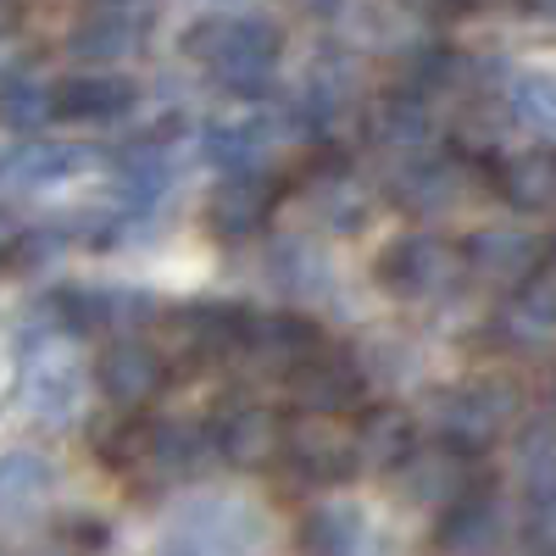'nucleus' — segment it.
<instances>
[{"instance_id":"obj_12","label":"nucleus","mask_w":556,"mask_h":556,"mask_svg":"<svg viewBox=\"0 0 556 556\" xmlns=\"http://www.w3.org/2000/svg\"><path fill=\"white\" fill-rule=\"evenodd\" d=\"M139 101V89L123 73H73L62 84H51V117L62 123H117L128 117Z\"/></svg>"},{"instance_id":"obj_6","label":"nucleus","mask_w":556,"mask_h":556,"mask_svg":"<svg viewBox=\"0 0 556 556\" xmlns=\"http://www.w3.org/2000/svg\"><path fill=\"white\" fill-rule=\"evenodd\" d=\"M96 379H101V390L117 412H146L167 390V356H162V345L139 340V334H117L101 351Z\"/></svg>"},{"instance_id":"obj_15","label":"nucleus","mask_w":556,"mask_h":556,"mask_svg":"<svg viewBox=\"0 0 556 556\" xmlns=\"http://www.w3.org/2000/svg\"><path fill=\"white\" fill-rule=\"evenodd\" d=\"M440 529H434V545L440 551H490L501 540V501L473 484V490H462L451 506H440Z\"/></svg>"},{"instance_id":"obj_21","label":"nucleus","mask_w":556,"mask_h":556,"mask_svg":"<svg viewBox=\"0 0 556 556\" xmlns=\"http://www.w3.org/2000/svg\"><path fill=\"white\" fill-rule=\"evenodd\" d=\"M456 167L451 162H434V156H412L401 173H395V184H390V195H395V206H406V212H440V206H451L456 201Z\"/></svg>"},{"instance_id":"obj_25","label":"nucleus","mask_w":556,"mask_h":556,"mask_svg":"<svg viewBox=\"0 0 556 556\" xmlns=\"http://www.w3.org/2000/svg\"><path fill=\"white\" fill-rule=\"evenodd\" d=\"M167 178H173L167 156H162L156 146H146V151H134V156L123 162L117 195H123V206H128V212H151V206L162 201V190H167Z\"/></svg>"},{"instance_id":"obj_11","label":"nucleus","mask_w":556,"mask_h":556,"mask_svg":"<svg viewBox=\"0 0 556 556\" xmlns=\"http://www.w3.org/2000/svg\"><path fill=\"white\" fill-rule=\"evenodd\" d=\"M290 390H295V406L301 412H345V406H356L362 401V367L340 351V345H329L323 340L295 374H290Z\"/></svg>"},{"instance_id":"obj_2","label":"nucleus","mask_w":556,"mask_h":556,"mask_svg":"<svg viewBox=\"0 0 556 556\" xmlns=\"http://www.w3.org/2000/svg\"><path fill=\"white\" fill-rule=\"evenodd\" d=\"M84 395V356L73 345V329L45 334L23 356V406L39 424H67Z\"/></svg>"},{"instance_id":"obj_22","label":"nucleus","mask_w":556,"mask_h":556,"mask_svg":"<svg viewBox=\"0 0 556 556\" xmlns=\"http://www.w3.org/2000/svg\"><path fill=\"white\" fill-rule=\"evenodd\" d=\"M523 540L534 551H556V456H529V523Z\"/></svg>"},{"instance_id":"obj_17","label":"nucleus","mask_w":556,"mask_h":556,"mask_svg":"<svg viewBox=\"0 0 556 556\" xmlns=\"http://www.w3.org/2000/svg\"><path fill=\"white\" fill-rule=\"evenodd\" d=\"M51 490H56V473L45 456H34V451L0 456V523H23V518L45 513Z\"/></svg>"},{"instance_id":"obj_24","label":"nucleus","mask_w":556,"mask_h":556,"mask_svg":"<svg viewBox=\"0 0 556 556\" xmlns=\"http://www.w3.org/2000/svg\"><path fill=\"white\" fill-rule=\"evenodd\" d=\"M374 139L390 151H424L429 146V106L417 96H390L379 106V123H374Z\"/></svg>"},{"instance_id":"obj_34","label":"nucleus","mask_w":556,"mask_h":556,"mask_svg":"<svg viewBox=\"0 0 556 556\" xmlns=\"http://www.w3.org/2000/svg\"><path fill=\"white\" fill-rule=\"evenodd\" d=\"M534 12H545V17H556V0H529Z\"/></svg>"},{"instance_id":"obj_26","label":"nucleus","mask_w":556,"mask_h":556,"mask_svg":"<svg viewBox=\"0 0 556 556\" xmlns=\"http://www.w3.org/2000/svg\"><path fill=\"white\" fill-rule=\"evenodd\" d=\"M306 551H356L362 545V513L356 506H317L301 529Z\"/></svg>"},{"instance_id":"obj_16","label":"nucleus","mask_w":556,"mask_h":556,"mask_svg":"<svg viewBox=\"0 0 556 556\" xmlns=\"http://www.w3.org/2000/svg\"><path fill=\"white\" fill-rule=\"evenodd\" d=\"M495 190L513 212H556V151H518L495 167Z\"/></svg>"},{"instance_id":"obj_13","label":"nucleus","mask_w":556,"mask_h":556,"mask_svg":"<svg viewBox=\"0 0 556 556\" xmlns=\"http://www.w3.org/2000/svg\"><path fill=\"white\" fill-rule=\"evenodd\" d=\"M278 212V184L256 167H235L212 195V228L223 240H245Z\"/></svg>"},{"instance_id":"obj_7","label":"nucleus","mask_w":556,"mask_h":556,"mask_svg":"<svg viewBox=\"0 0 556 556\" xmlns=\"http://www.w3.org/2000/svg\"><path fill=\"white\" fill-rule=\"evenodd\" d=\"M240 329H245V312L235 306H178L162 317V351H173L178 362L190 367H206V362H223L240 351Z\"/></svg>"},{"instance_id":"obj_4","label":"nucleus","mask_w":556,"mask_h":556,"mask_svg":"<svg viewBox=\"0 0 556 556\" xmlns=\"http://www.w3.org/2000/svg\"><path fill=\"white\" fill-rule=\"evenodd\" d=\"M278 456L312 484H345L362 462H356V434L334 424V412H301L285 424Z\"/></svg>"},{"instance_id":"obj_19","label":"nucleus","mask_w":556,"mask_h":556,"mask_svg":"<svg viewBox=\"0 0 556 556\" xmlns=\"http://www.w3.org/2000/svg\"><path fill=\"white\" fill-rule=\"evenodd\" d=\"M412 445H417V429L401 406H374L356 429V462L362 468H379V473H395L412 456Z\"/></svg>"},{"instance_id":"obj_33","label":"nucleus","mask_w":556,"mask_h":556,"mask_svg":"<svg viewBox=\"0 0 556 556\" xmlns=\"http://www.w3.org/2000/svg\"><path fill=\"white\" fill-rule=\"evenodd\" d=\"M406 7L429 12V17H451V12H462V7H468V0H406Z\"/></svg>"},{"instance_id":"obj_27","label":"nucleus","mask_w":556,"mask_h":556,"mask_svg":"<svg viewBox=\"0 0 556 556\" xmlns=\"http://www.w3.org/2000/svg\"><path fill=\"white\" fill-rule=\"evenodd\" d=\"M267 151V134L256 128V123H217L212 134H206V156L217 162V167H256V156Z\"/></svg>"},{"instance_id":"obj_32","label":"nucleus","mask_w":556,"mask_h":556,"mask_svg":"<svg viewBox=\"0 0 556 556\" xmlns=\"http://www.w3.org/2000/svg\"><path fill=\"white\" fill-rule=\"evenodd\" d=\"M17 245H23V228H17L7 212H0V262H12V256H17Z\"/></svg>"},{"instance_id":"obj_3","label":"nucleus","mask_w":556,"mask_h":556,"mask_svg":"<svg viewBox=\"0 0 556 556\" xmlns=\"http://www.w3.org/2000/svg\"><path fill=\"white\" fill-rule=\"evenodd\" d=\"M440 440H451L456 451H490L518 417V390L513 384H462L440 395Z\"/></svg>"},{"instance_id":"obj_29","label":"nucleus","mask_w":556,"mask_h":556,"mask_svg":"<svg viewBox=\"0 0 556 556\" xmlns=\"http://www.w3.org/2000/svg\"><path fill=\"white\" fill-rule=\"evenodd\" d=\"M513 112H518L529 128L556 134V78H551V73H529V78H518V89H513Z\"/></svg>"},{"instance_id":"obj_10","label":"nucleus","mask_w":556,"mask_h":556,"mask_svg":"<svg viewBox=\"0 0 556 556\" xmlns=\"http://www.w3.org/2000/svg\"><path fill=\"white\" fill-rule=\"evenodd\" d=\"M462 262H468V273L484 278V285L518 290L545 267V245L534 235H523V228H479V235L462 245Z\"/></svg>"},{"instance_id":"obj_14","label":"nucleus","mask_w":556,"mask_h":556,"mask_svg":"<svg viewBox=\"0 0 556 556\" xmlns=\"http://www.w3.org/2000/svg\"><path fill=\"white\" fill-rule=\"evenodd\" d=\"M406 479V495L424 501V506H451L462 490H473V468H468V451H456L451 440L440 445H412V456L395 468Z\"/></svg>"},{"instance_id":"obj_28","label":"nucleus","mask_w":556,"mask_h":556,"mask_svg":"<svg viewBox=\"0 0 556 556\" xmlns=\"http://www.w3.org/2000/svg\"><path fill=\"white\" fill-rule=\"evenodd\" d=\"M312 206H317L323 223H334V228H356V223H362V195H356V184H351L340 167H329L323 178H312Z\"/></svg>"},{"instance_id":"obj_31","label":"nucleus","mask_w":556,"mask_h":556,"mask_svg":"<svg viewBox=\"0 0 556 556\" xmlns=\"http://www.w3.org/2000/svg\"><path fill=\"white\" fill-rule=\"evenodd\" d=\"M112 540V529L101 523V518H67V523H56V545H106Z\"/></svg>"},{"instance_id":"obj_30","label":"nucleus","mask_w":556,"mask_h":556,"mask_svg":"<svg viewBox=\"0 0 556 556\" xmlns=\"http://www.w3.org/2000/svg\"><path fill=\"white\" fill-rule=\"evenodd\" d=\"M128 23L123 17H101V23H84L78 34H73V56H84V62H112V56H123L128 51Z\"/></svg>"},{"instance_id":"obj_23","label":"nucleus","mask_w":556,"mask_h":556,"mask_svg":"<svg viewBox=\"0 0 556 556\" xmlns=\"http://www.w3.org/2000/svg\"><path fill=\"white\" fill-rule=\"evenodd\" d=\"M51 123V84L39 78H7L0 84V128L7 134H39Z\"/></svg>"},{"instance_id":"obj_20","label":"nucleus","mask_w":556,"mask_h":556,"mask_svg":"<svg viewBox=\"0 0 556 556\" xmlns=\"http://www.w3.org/2000/svg\"><path fill=\"white\" fill-rule=\"evenodd\" d=\"M96 456L106 462V468L117 473H146L156 468V424H146V417H112L106 429H96Z\"/></svg>"},{"instance_id":"obj_8","label":"nucleus","mask_w":556,"mask_h":556,"mask_svg":"<svg viewBox=\"0 0 556 556\" xmlns=\"http://www.w3.org/2000/svg\"><path fill=\"white\" fill-rule=\"evenodd\" d=\"M278 440H285V424H278L267 406H256V401H223L217 417H212V429H206V445L223 462L245 468V473L267 468V462L278 456Z\"/></svg>"},{"instance_id":"obj_5","label":"nucleus","mask_w":556,"mask_h":556,"mask_svg":"<svg viewBox=\"0 0 556 556\" xmlns=\"http://www.w3.org/2000/svg\"><path fill=\"white\" fill-rule=\"evenodd\" d=\"M468 273L456 245L434 240V235H412V240H395L379 262V285L401 301H434L445 290H456V278Z\"/></svg>"},{"instance_id":"obj_1","label":"nucleus","mask_w":556,"mask_h":556,"mask_svg":"<svg viewBox=\"0 0 556 556\" xmlns=\"http://www.w3.org/2000/svg\"><path fill=\"white\" fill-rule=\"evenodd\" d=\"M184 51H190V62H201L206 78H217L223 89L256 96V89H267L278 56H285V34L262 17H206V23L190 28Z\"/></svg>"},{"instance_id":"obj_18","label":"nucleus","mask_w":556,"mask_h":556,"mask_svg":"<svg viewBox=\"0 0 556 556\" xmlns=\"http://www.w3.org/2000/svg\"><path fill=\"white\" fill-rule=\"evenodd\" d=\"M89 162L78 146H51V139H23V146H0V184H62Z\"/></svg>"},{"instance_id":"obj_9","label":"nucleus","mask_w":556,"mask_h":556,"mask_svg":"<svg viewBox=\"0 0 556 556\" xmlns=\"http://www.w3.org/2000/svg\"><path fill=\"white\" fill-rule=\"evenodd\" d=\"M323 345V334L312 329L306 317L295 312H245V329H240V356H251L262 374H295V367Z\"/></svg>"}]
</instances>
